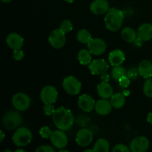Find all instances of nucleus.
<instances>
[{"label": "nucleus", "instance_id": "obj_1", "mask_svg": "<svg viewBox=\"0 0 152 152\" xmlns=\"http://www.w3.org/2000/svg\"><path fill=\"white\" fill-rule=\"evenodd\" d=\"M52 117L55 126L60 130L68 131L74 125V115L71 110L65 107H59L56 109Z\"/></svg>", "mask_w": 152, "mask_h": 152}, {"label": "nucleus", "instance_id": "obj_2", "mask_svg": "<svg viewBox=\"0 0 152 152\" xmlns=\"http://www.w3.org/2000/svg\"><path fill=\"white\" fill-rule=\"evenodd\" d=\"M124 18L123 10L114 7L109 9L105 16V27L111 31H118L123 25Z\"/></svg>", "mask_w": 152, "mask_h": 152}, {"label": "nucleus", "instance_id": "obj_3", "mask_svg": "<svg viewBox=\"0 0 152 152\" xmlns=\"http://www.w3.org/2000/svg\"><path fill=\"white\" fill-rule=\"evenodd\" d=\"M23 122V118L18 110L9 111L4 114L2 118V123L5 129L9 131L17 129Z\"/></svg>", "mask_w": 152, "mask_h": 152}, {"label": "nucleus", "instance_id": "obj_4", "mask_svg": "<svg viewBox=\"0 0 152 152\" xmlns=\"http://www.w3.org/2000/svg\"><path fill=\"white\" fill-rule=\"evenodd\" d=\"M13 142L16 146L22 147L28 145L32 140V133L25 127L19 128L13 135Z\"/></svg>", "mask_w": 152, "mask_h": 152}, {"label": "nucleus", "instance_id": "obj_5", "mask_svg": "<svg viewBox=\"0 0 152 152\" xmlns=\"http://www.w3.org/2000/svg\"><path fill=\"white\" fill-rule=\"evenodd\" d=\"M11 102L15 109L19 111H25L31 105V98L26 94L19 92L13 95Z\"/></svg>", "mask_w": 152, "mask_h": 152}, {"label": "nucleus", "instance_id": "obj_6", "mask_svg": "<svg viewBox=\"0 0 152 152\" xmlns=\"http://www.w3.org/2000/svg\"><path fill=\"white\" fill-rule=\"evenodd\" d=\"M62 87L68 94L77 95L81 91L82 85L75 77L68 76L63 80Z\"/></svg>", "mask_w": 152, "mask_h": 152}, {"label": "nucleus", "instance_id": "obj_7", "mask_svg": "<svg viewBox=\"0 0 152 152\" xmlns=\"http://www.w3.org/2000/svg\"><path fill=\"white\" fill-rule=\"evenodd\" d=\"M48 42L50 45L54 48H62L65 45L66 42L65 33H64L60 28L53 30L49 35Z\"/></svg>", "mask_w": 152, "mask_h": 152}, {"label": "nucleus", "instance_id": "obj_8", "mask_svg": "<svg viewBox=\"0 0 152 152\" xmlns=\"http://www.w3.org/2000/svg\"><path fill=\"white\" fill-rule=\"evenodd\" d=\"M58 98V91L53 86H46L40 92V99L44 104H53Z\"/></svg>", "mask_w": 152, "mask_h": 152}, {"label": "nucleus", "instance_id": "obj_9", "mask_svg": "<svg viewBox=\"0 0 152 152\" xmlns=\"http://www.w3.org/2000/svg\"><path fill=\"white\" fill-rule=\"evenodd\" d=\"M50 140L53 146L59 150L65 148L68 145V137L65 134L64 131L60 129L52 132Z\"/></svg>", "mask_w": 152, "mask_h": 152}, {"label": "nucleus", "instance_id": "obj_10", "mask_svg": "<svg viewBox=\"0 0 152 152\" xmlns=\"http://www.w3.org/2000/svg\"><path fill=\"white\" fill-rule=\"evenodd\" d=\"M87 45L89 51L95 56L103 54L106 50V43L102 39L92 38Z\"/></svg>", "mask_w": 152, "mask_h": 152}, {"label": "nucleus", "instance_id": "obj_11", "mask_svg": "<svg viewBox=\"0 0 152 152\" xmlns=\"http://www.w3.org/2000/svg\"><path fill=\"white\" fill-rule=\"evenodd\" d=\"M93 140V133L88 129H82L77 133L76 142L80 146L87 147Z\"/></svg>", "mask_w": 152, "mask_h": 152}, {"label": "nucleus", "instance_id": "obj_12", "mask_svg": "<svg viewBox=\"0 0 152 152\" xmlns=\"http://www.w3.org/2000/svg\"><path fill=\"white\" fill-rule=\"evenodd\" d=\"M91 73L94 75H102L105 74L109 68V65L105 59H95L88 65Z\"/></svg>", "mask_w": 152, "mask_h": 152}, {"label": "nucleus", "instance_id": "obj_13", "mask_svg": "<svg viewBox=\"0 0 152 152\" xmlns=\"http://www.w3.org/2000/svg\"><path fill=\"white\" fill-rule=\"evenodd\" d=\"M95 102L94 99L88 94L81 95L78 99V106L83 111L86 112H91L93 111L95 108Z\"/></svg>", "mask_w": 152, "mask_h": 152}, {"label": "nucleus", "instance_id": "obj_14", "mask_svg": "<svg viewBox=\"0 0 152 152\" xmlns=\"http://www.w3.org/2000/svg\"><path fill=\"white\" fill-rule=\"evenodd\" d=\"M90 10L94 14L102 15L109 10V3L107 0H94L91 4Z\"/></svg>", "mask_w": 152, "mask_h": 152}, {"label": "nucleus", "instance_id": "obj_15", "mask_svg": "<svg viewBox=\"0 0 152 152\" xmlns=\"http://www.w3.org/2000/svg\"><path fill=\"white\" fill-rule=\"evenodd\" d=\"M6 42L12 50H19L24 44V39L17 33H10L6 38Z\"/></svg>", "mask_w": 152, "mask_h": 152}, {"label": "nucleus", "instance_id": "obj_16", "mask_svg": "<svg viewBox=\"0 0 152 152\" xmlns=\"http://www.w3.org/2000/svg\"><path fill=\"white\" fill-rule=\"evenodd\" d=\"M112 105L111 101H108L107 99H99L95 104V111L98 114L102 116H106L112 110Z\"/></svg>", "mask_w": 152, "mask_h": 152}, {"label": "nucleus", "instance_id": "obj_17", "mask_svg": "<svg viewBox=\"0 0 152 152\" xmlns=\"http://www.w3.org/2000/svg\"><path fill=\"white\" fill-rule=\"evenodd\" d=\"M126 59L124 53L120 49H115L113 50L112 51L110 52L109 56H108V60L109 63L112 66H120L124 62Z\"/></svg>", "mask_w": 152, "mask_h": 152}, {"label": "nucleus", "instance_id": "obj_18", "mask_svg": "<svg viewBox=\"0 0 152 152\" xmlns=\"http://www.w3.org/2000/svg\"><path fill=\"white\" fill-rule=\"evenodd\" d=\"M137 37L143 42L149 41L152 39V24L144 23L137 31Z\"/></svg>", "mask_w": 152, "mask_h": 152}, {"label": "nucleus", "instance_id": "obj_19", "mask_svg": "<svg viewBox=\"0 0 152 152\" xmlns=\"http://www.w3.org/2000/svg\"><path fill=\"white\" fill-rule=\"evenodd\" d=\"M97 93L102 99H109L114 94V90L108 82L102 81L97 86Z\"/></svg>", "mask_w": 152, "mask_h": 152}, {"label": "nucleus", "instance_id": "obj_20", "mask_svg": "<svg viewBox=\"0 0 152 152\" xmlns=\"http://www.w3.org/2000/svg\"><path fill=\"white\" fill-rule=\"evenodd\" d=\"M139 75L145 79H148L152 77V63L148 60H142L138 65Z\"/></svg>", "mask_w": 152, "mask_h": 152}, {"label": "nucleus", "instance_id": "obj_21", "mask_svg": "<svg viewBox=\"0 0 152 152\" xmlns=\"http://www.w3.org/2000/svg\"><path fill=\"white\" fill-rule=\"evenodd\" d=\"M121 37L127 42H134L137 38V34L132 28L126 27L122 30Z\"/></svg>", "mask_w": 152, "mask_h": 152}, {"label": "nucleus", "instance_id": "obj_22", "mask_svg": "<svg viewBox=\"0 0 152 152\" xmlns=\"http://www.w3.org/2000/svg\"><path fill=\"white\" fill-rule=\"evenodd\" d=\"M111 103L115 108H120L126 103V96L123 93H116L111 97Z\"/></svg>", "mask_w": 152, "mask_h": 152}, {"label": "nucleus", "instance_id": "obj_23", "mask_svg": "<svg viewBox=\"0 0 152 152\" xmlns=\"http://www.w3.org/2000/svg\"><path fill=\"white\" fill-rule=\"evenodd\" d=\"M110 150V144L107 140L100 138L97 140L93 146L94 152H108Z\"/></svg>", "mask_w": 152, "mask_h": 152}, {"label": "nucleus", "instance_id": "obj_24", "mask_svg": "<svg viewBox=\"0 0 152 152\" xmlns=\"http://www.w3.org/2000/svg\"><path fill=\"white\" fill-rule=\"evenodd\" d=\"M91 53L87 49H82L78 53V60L83 65H89L91 62Z\"/></svg>", "mask_w": 152, "mask_h": 152}, {"label": "nucleus", "instance_id": "obj_25", "mask_svg": "<svg viewBox=\"0 0 152 152\" xmlns=\"http://www.w3.org/2000/svg\"><path fill=\"white\" fill-rule=\"evenodd\" d=\"M77 39L80 43L88 44L90 42V40L92 39V37L91 34H90L89 31H88L86 29H82L77 33Z\"/></svg>", "mask_w": 152, "mask_h": 152}, {"label": "nucleus", "instance_id": "obj_26", "mask_svg": "<svg viewBox=\"0 0 152 152\" xmlns=\"http://www.w3.org/2000/svg\"><path fill=\"white\" fill-rule=\"evenodd\" d=\"M138 148H139V152H145L148 151L149 148V140L146 137L140 136L138 137Z\"/></svg>", "mask_w": 152, "mask_h": 152}, {"label": "nucleus", "instance_id": "obj_27", "mask_svg": "<svg viewBox=\"0 0 152 152\" xmlns=\"http://www.w3.org/2000/svg\"><path fill=\"white\" fill-rule=\"evenodd\" d=\"M126 75V68L122 67L121 65L120 66H116L113 68L111 71V76H112L113 79L114 80H117L118 81L121 77L123 76Z\"/></svg>", "mask_w": 152, "mask_h": 152}, {"label": "nucleus", "instance_id": "obj_28", "mask_svg": "<svg viewBox=\"0 0 152 152\" xmlns=\"http://www.w3.org/2000/svg\"><path fill=\"white\" fill-rule=\"evenodd\" d=\"M143 93L148 97H152V77L146 79L143 85Z\"/></svg>", "mask_w": 152, "mask_h": 152}, {"label": "nucleus", "instance_id": "obj_29", "mask_svg": "<svg viewBox=\"0 0 152 152\" xmlns=\"http://www.w3.org/2000/svg\"><path fill=\"white\" fill-rule=\"evenodd\" d=\"M59 28L63 31L64 33H68L72 31L73 29V24L68 19H65L62 22V23L59 25Z\"/></svg>", "mask_w": 152, "mask_h": 152}, {"label": "nucleus", "instance_id": "obj_30", "mask_svg": "<svg viewBox=\"0 0 152 152\" xmlns=\"http://www.w3.org/2000/svg\"><path fill=\"white\" fill-rule=\"evenodd\" d=\"M51 134V130H50V128L48 127V126H43V127H42L39 130L40 136L42 138H45V139L50 138Z\"/></svg>", "mask_w": 152, "mask_h": 152}, {"label": "nucleus", "instance_id": "obj_31", "mask_svg": "<svg viewBox=\"0 0 152 152\" xmlns=\"http://www.w3.org/2000/svg\"><path fill=\"white\" fill-rule=\"evenodd\" d=\"M43 111H44L45 115L52 116L56 111V109H55L53 104H45V106L43 107Z\"/></svg>", "mask_w": 152, "mask_h": 152}, {"label": "nucleus", "instance_id": "obj_32", "mask_svg": "<svg viewBox=\"0 0 152 152\" xmlns=\"http://www.w3.org/2000/svg\"><path fill=\"white\" fill-rule=\"evenodd\" d=\"M130 151V148L123 144H117L112 149V151L114 152H129Z\"/></svg>", "mask_w": 152, "mask_h": 152}, {"label": "nucleus", "instance_id": "obj_33", "mask_svg": "<svg viewBox=\"0 0 152 152\" xmlns=\"http://www.w3.org/2000/svg\"><path fill=\"white\" fill-rule=\"evenodd\" d=\"M118 81H119V84H120V86L123 88L128 87V86L130 85V83H131L130 78H129L128 76H123V77H121Z\"/></svg>", "mask_w": 152, "mask_h": 152}, {"label": "nucleus", "instance_id": "obj_34", "mask_svg": "<svg viewBox=\"0 0 152 152\" xmlns=\"http://www.w3.org/2000/svg\"><path fill=\"white\" fill-rule=\"evenodd\" d=\"M37 152H55V149L53 147L50 146V145H43L41 146H39L38 148L36 149Z\"/></svg>", "mask_w": 152, "mask_h": 152}, {"label": "nucleus", "instance_id": "obj_35", "mask_svg": "<svg viewBox=\"0 0 152 152\" xmlns=\"http://www.w3.org/2000/svg\"><path fill=\"white\" fill-rule=\"evenodd\" d=\"M13 57L15 60L20 61L24 57V52L21 49L19 50H14L13 52Z\"/></svg>", "mask_w": 152, "mask_h": 152}, {"label": "nucleus", "instance_id": "obj_36", "mask_svg": "<svg viewBox=\"0 0 152 152\" xmlns=\"http://www.w3.org/2000/svg\"><path fill=\"white\" fill-rule=\"evenodd\" d=\"M130 149L132 152H139V148H138V141L137 138H134L130 142Z\"/></svg>", "mask_w": 152, "mask_h": 152}, {"label": "nucleus", "instance_id": "obj_37", "mask_svg": "<svg viewBox=\"0 0 152 152\" xmlns=\"http://www.w3.org/2000/svg\"><path fill=\"white\" fill-rule=\"evenodd\" d=\"M138 74H139L138 69L137 70L136 68H132L130 71H128V77L132 80H135V79L137 78Z\"/></svg>", "mask_w": 152, "mask_h": 152}, {"label": "nucleus", "instance_id": "obj_38", "mask_svg": "<svg viewBox=\"0 0 152 152\" xmlns=\"http://www.w3.org/2000/svg\"><path fill=\"white\" fill-rule=\"evenodd\" d=\"M147 122H148L149 124L152 125V111L148 113V116H147Z\"/></svg>", "mask_w": 152, "mask_h": 152}, {"label": "nucleus", "instance_id": "obj_39", "mask_svg": "<svg viewBox=\"0 0 152 152\" xmlns=\"http://www.w3.org/2000/svg\"><path fill=\"white\" fill-rule=\"evenodd\" d=\"M101 79L102 80V81H105V82H108V80H109V76L108 75V74H102V77H101Z\"/></svg>", "mask_w": 152, "mask_h": 152}, {"label": "nucleus", "instance_id": "obj_40", "mask_svg": "<svg viewBox=\"0 0 152 152\" xmlns=\"http://www.w3.org/2000/svg\"><path fill=\"white\" fill-rule=\"evenodd\" d=\"M4 137H5V134H4V133L3 132V131H1V132H0V142H1L4 140Z\"/></svg>", "mask_w": 152, "mask_h": 152}, {"label": "nucleus", "instance_id": "obj_41", "mask_svg": "<svg viewBox=\"0 0 152 152\" xmlns=\"http://www.w3.org/2000/svg\"><path fill=\"white\" fill-rule=\"evenodd\" d=\"M1 1L4 3H8L10 2V1H11L12 0H1Z\"/></svg>", "mask_w": 152, "mask_h": 152}, {"label": "nucleus", "instance_id": "obj_42", "mask_svg": "<svg viewBox=\"0 0 152 152\" xmlns=\"http://www.w3.org/2000/svg\"><path fill=\"white\" fill-rule=\"evenodd\" d=\"M64 1H65L66 2H68V3H72V2H74L75 0H64Z\"/></svg>", "mask_w": 152, "mask_h": 152}, {"label": "nucleus", "instance_id": "obj_43", "mask_svg": "<svg viewBox=\"0 0 152 152\" xmlns=\"http://www.w3.org/2000/svg\"><path fill=\"white\" fill-rule=\"evenodd\" d=\"M19 151H22V152H25V151L24 149H16L15 152H19Z\"/></svg>", "mask_w": 152, "mask_h": 152}, {"label": "nucleus", "instance_id": "obj_44", "mask_svg": "<svg viewBox=\"0 0 152 152\" xmlns=\"http://www.w3.org/2000/svg\"><path fill=\"white\" fill-rule=\"evenodd\" d=\"M85 151H94L93 149L91 150V149H87V150H85Z\"/></svg>", "mask_w": 152, "mask_h": 152}, {"label": "nucleus", "instance_id": "obj_45", "mask_svg": "<svg viewBox=\"0 0 152 152\" xmlns=\"http://www.w3.org/2000/svg\"><path fill=\"white\" fill-rule=\"evenodd\" d=\"M6 151H9V152H11V151H10V150H5V151H4V152H6Z\"/></svg>", "mask_w": 152, "mask_h": 152}]
</instances>
